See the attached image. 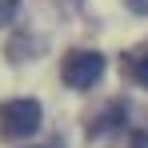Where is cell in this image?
Listing matches in <instances>:
<instances>
[{"label":"cell","mask_w":148,"mask_h":148,"mask_svg":"<svg viewBox=\"0 0 148 148\" xmlns=\"http://www.w3.org/2000/svg\"><path fill=\"white\" fill-rule=\"evenodd\" d=\"M40 104L36 100H8V104H0V128H4V136H12V140H24L32 136L36 128H40Z\"/></svg>","instance_id":"1"},{"label":"cell","mask_w":148,"mask_h":148,"mask_svg":"<svg viewBox=\"0 0 148 148\" xmlns=\"http://www.w3.org/2000/svg\"><path fill=\"white\" fill-rule=\"evenodd\" d=\"M100 76H104V56L92 48H80V52H68V60H64V84L76 88V92H84V88H92Z\"/></svg>","instance_id":"2"},{"label":"cell","mask_w":148,"mask_h":148,"mask_svg":"<svg viewBox=\"0 0 148 148\" xmlns=\"http://www.w3.org/2000/svg\"><path fill=\"white\" fill-rule=\"evenodd\" d=\"M124 116H128V104H108V112L96 120V128L92 132H104V128H112V124H120Z\"/></svg>","instance_id":"3"},{"label":"cell","mask_w":148,"mask_h":148,"mask_svg":"<svg viewBox=\"0 0 148 148\" xmlns=\"http://www.w3.org/2000/svg\"><path fill=\"white\" fill-rule=\"evenodd\" d=\"M132 76H136V84H140V88H148V52L132 60Z\"/></svg>","instance_id":"4"},{"label":"cell","mask_w":148,"mask_h":148,"mask_svg":"<svg viewBox=\"0 0 148 148\" xmlns=\"http://www.w3.org/2000/svg\"><path fill=\"white\" fill-rule=\"evenodd\" d=\"M16 12H20V0H0V28L12 24V20H16Z\"/></svg>","instance_id":"5"},{"label":"cell","mask_w":148,"mask_h":148,"mask_svg":"<svg viewBox=\"0 0 148 148\" xmlns=\"http://www.w3.org/2000/svg\"><path fill=\"white\" fill-rule=\"evenodd\" d=\"M124 4H128L136 16H148V0H124Z\"/></svg>","instance_id":"6"},{"label":"cell","mask_w":148,"mask_h":148,"mask_svg":"<svg viewBox=\"0 0 148 148\" xmlns=\"http://www.w3.org/2000/svg\"><path fill=\"white\" fill-rule=\"evenodd\" d=\"M132 148H148V136H144V132H132Z\"/></svg>","instance_id":"7"}]
</instances>
